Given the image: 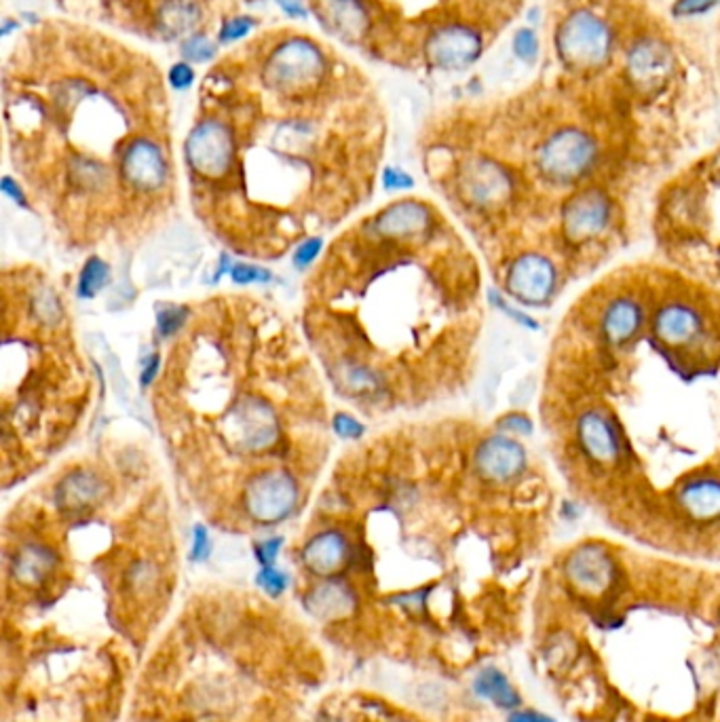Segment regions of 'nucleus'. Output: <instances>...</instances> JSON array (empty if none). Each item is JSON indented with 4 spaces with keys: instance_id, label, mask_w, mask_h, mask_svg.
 <instances>
[{
    "instance_id": "obj_20",
    "label": "nucleus",
    "mask_w": 720,
    "mask_h": 722,
    "mask_svg": "<svg viewBox=\"0 0 720 722\" xmlns=\"http://www.w3.org/2000/svg\"><path fill=\"white\" fill-rule=\"evenodd\" d=\"M55 564H57V558L47 545L30 543L18 549L13 564H11V573L18 584H22L26 588H34V586H41L54 573Z\"/></svg>"
},
{
    "instance_id": "obj_5",
    "label": "nucleus",
    "mask_w": 720,
    "mask_h": 722,
    "mask_svg": "<svg viewBox=\"0 0 720 722\" xmlns=\"http://www.w3.org/2000/svg\"><path fill=\"white\" fill-rule=\"evenodd\" d=\"M556 49L566 66L575 70H594L609 62L613 52V32L598 15L575 11L556 32Z\"/></svg>"
},
{
    "instance_id": "obj_23",
    "label": "nucleus",
    "mask_w": 720,
    "mask_h": 722,
    "mask_svg": "<svg viewBox=\"0 0 720 722\" xmlns=\"http://www.w3.org/2000/svg\"><path fill=\"white\" fill-rule=\"evenodd\" d=\"M309 609L320 617H343L353 611L355 596L341 584H323L309 598Z\"/></svg>"
},
{
    "instance_id": "obj_33",
    "label": "nucleus",
    "mask_w": 720,
    "mask_h": 722,
    "mask_svg": "<svg viewBox=\"0 0 720 722\" xmlns=\"http://www.w3.org/2000/svg\"><path fill=\"white\" fill-rule=\"evenodd\" d=\"M281 543H284V541H281L279 536H277V538H268L265 543H258V545L254 547L258 562H261L263 566H275L277 554H279V549H281Z\"/></svg>"
},
{
    "instance_id": "obj_6",
    "label": "nucleus",
    "mask_w": 720,
    "mask_h": 722,
    "mask_svg": "<svg viewBox=\"0 0 720 722\" xmlns=\"http://www.w3.org/2000/svg\"><path fill=\"white\" fill-rule=\"evenodd\" d=\"M220 431L241 453H263L277 442L279 419L267 400L247 396L222 416Z\"/></svg>"
},
{
    "instance_id": "obj_8",
    "label": "nucleus",
    "mask_w": 720,
    "mask_h": 722,
    "mask_svg": "<svg viewBox=\"0 0 720 722\" xmlns=\"http://www.w3.org/2000/svg\"><path fill=\"white\" fill-rule=\"evenodd\" d=\"M568 586L586 598H602L617 588L619 566L613 554L600 543L579 545L564 562Z\"/></svg>"
},
{
    "instance_id": "obj_16",
    "label": "nucleus",
    "mask_w": 720,
    "mask_h": 722,
    "mask_svg": "<svg viewBox=\"0 0 720 722\" xmlns=\"http://www.w3.org/2000/svg\"><path fill=\"white\" fill-rule=\"evenodd\" d=\"M701 315L694 307L683 302H669L662 307L653 320L655 336L669 347L691 345L701 334Z\"/></svg>"
},
{
    "instance_id": "obj_32",
    "label": "nucleus",
    "mask_w": 720,
    "mask_h": 722,
    "mask_svg": "<svg viewBox=\"0 0 720 722\" xmlns=\"http://www.w3.org/2000/svg\"><path fill=\"white\" fill-rule=\"evenodd\" d=\"M334 429H336L339 435L348 437V440H355V437L364 435V431H366L359 421H355L353 416H348L345 412H339V414L334 416Z\"/></svg>"
},
{
    "instance_id": "obj_39",
    "label": "nucleus",
    "mask_w": 720,
    "mask_h": 722,
    "mask_svg": "<svg viewBox=\"0 0 720 722\" xmlns=\"http://www.w3.org/2000/svg\"><path fill=\"white\" fill-rule=\"evenodd\" d=\"M719 625H720V607H719Z\"/></svg>"
},
{
    "instance_id": "obj_26",
    "label": "nucleus",
    "mask_w": 720,
    "mask_h": 722,
    "mask_svg": "<svg viewBox=\"0 0 720 722\" xmlns=\"http://www.w3.org/2000/svg\"><path fill=\"white\" fill-rule=\"evenodd\" d=\"M511 45H513V54L520 62H524L529 66L536 64L539 54H541V45H539V36H536L533 27H520L513 34Z\"/></svg>"
},
{
    "instance_id": "obj_19",
    "label": "nucleus",
    "mask_w": 720,
    "mask_h": 722,
    "mask_svg": "<svg viewBox=\"0 0 720 722\" xmlns=\"http://www.w3.org/2000/svg\"><path fill=\"white\" fill-rule=\"evenodd\" d=\"M678 506L695 522L720 520V480L699 478L683 484Z\"/></svg>"
},
{
    "instance_id": "obj_34",
    "label": "nucleus",
    "mask_w": 720,
    "mask_h": 722,
    "mask_svg": "<svg viewBox=\"0 0 720 722\" xmlns=\"http://www.w3.org/2000/svg\"><path fill=\"white\" fill-rule=\"evenodd\" d=\"M499 427L507 431V433H518V435H529L531 433V421L524 414H507L506 419H501Z\"/></svg>"
},
{
    "instance_id": "obj_40",
    "label": "nucleus",
    "mask_w": 720,
    "mask_h": 722,
    "mask_svg": "<svg viewBox=\"0 0 720 722\" xmlns=\"http://www.w3.org/2000/svg\"><path fill=\"white\" fill-rule=\"evenodd\" d=\"M719 263H720V252H719Z\"/></svg>"
},
{
    "instance_id": "obj_31",
    "label": "nucleus",
    "mask_w": 720,
    "mask_h": 722,
    "mask_svg": "<svg viewBox=\"0 0 720 722\" xmlns=\"http://www.w3.org/2000/svg\"><path fill=\"white\" fill-rule=\"evenodd\" d=\"M321 252V240H309L304 241L298 249H296V254H293V265L298 268H304L309 267L315 258H318V254Z\"/></svg>"
},
{
    "instance_id": "obj_1",
    "label": "nucleus",
    "mask_w": 720,
    "mask_h": 722,
    "mask_svg": "<svg viewBox=\"0 0 720 722\" xmlns=\"http://www.w3.org/2000/svg\"><path fill=\"white\" fill-rule=\"evenodd\" d=\"M385 137V100L353 54L325 34L270 26L206 68L185 160L195 190L222 199L357 195Z\"/></svg>"
},
{
    "instance_id": "obj_17",
    "label": "nucleus",
    "mask_w": 720,
    "mask_h": 722,
    "mask_svg": "<svg viewBox=\"0 0 720 722\" xmlns=\"http://www.w3.org/2000/svg\"><path fill=\"white\" fill-rule=\"evenodd\" d=\"M672 68V54L660 38H642L628 55V70L641 85L662 82Z\"/></svg>"
},
{
    "instance_id": "obj_30",
    "label": "nucleus",
    "mask_w": 720,
    "mask_h": 722,
    "mask_svg": "<svg viewBox=\"0 0 720 722\" xmlns=\"http://www.w3.org/2000/svg\"><path fill=\"white\" fill-rule=\"evenodd\" d=\"M235 284H256V281H268L270 273L265 268L252 267V265H237L231 270Z\"/></svg>"
},
{
    "instance_id": "obj_38",
    "label": "nucleus",
    "mask_w": 720,
    "mask_h": 722,
    "mask_svg": "<svg viewBox=\"0 0 720 722\" xmlns=\"http://www.w3.org/2000/svg\"><path fill=\"white\" fill-rule=\"evenodd\" d=\"M144 364H146V370H144V375H142V382L148 385V382L153 380L155 373H157V368H159V357L153 355V357H151L148 362H144Z\"/></svg>"
},
{
    "instance_id": "obj_28",
    "label": "nucleus",
    "mask_w": 720,
    "mask_h": 722,
    "mask_svg": "<svg viewBox=\"0 0 720 722\" xmlns=\"http://www.w3.org/2000/svg\"><path fill=\"white\" fill-rule=\"evenodd\" d=\"M256 581L261 588L267 591L268 596H281L284 589L288 588V575L277 570L275 566H265Z\"/></svg>"
},
{
    "instance_id": "obj_37",
    "label": "nucleus",
    "mask_w": 720,
    "mask_h": 722,
    "mask_svg": "<svg viewBox=\"0 0 720 722\" xmlns=\"http://www.w3.org/2000/svg\"><path fill=\"white\" fill-rule=\"evenodd\" d=\"M507 722H554L536 710H513Z\"/></svg>"
},
{
    "instance_id": "obj_14",
    "label": "nucleus",
    "mask_w": 720,
    "mask_h": 722,
    "mask_svg": "<svg viewBox=\"0 0 720 722\" xmlns=\"http://www.w3.org/2000/svg\"><path fill=\"white\" fill-rule=\"evenodd\" d=\"M577 440L594 463L613 465L621 453L613 419L600 410H587L577 423Z\"/></svg>"
},
{
    "instance_id": "obj_22",
    "label": "nucleus",
    "mask_w": 720,
    "mask_h": 722,
    "mask_svg": "<svg viewBox=\"0 0 720 722\" xmlns=\"http://www.w3.org/2000/svg\"><path fill=\"white\" fill-rule=\"evenodd\" d=\"M474 691L481 699H488L501 710H518L520 696L516 687L509 682L506 674L497 668H484L474 680Z\"/></svg>"
},
{
    "instance_id": "obj_24",
    "label": "nucleus",
    "mask_w": 720,
    "mask_h": 722,
    "mask_svg": "<svg viewBox=\"0 0 720 722\" xmlns=\"http://www.w3.org/2000/svg\"><path fill=\"white\" fill-rule=\"evenodd\" d=\"M100 490H102V486L96 476L79 471V474H73L70 478L62 480V484L57 486L55 499L59 506H64L66 509H80L89 506L91 501H96Z\"/></svg>"
},
{
    "instance_id": "obj_13",
    "label": "nucleus",
    "mask_w": 720,
    "mask_h": 722,
    "mask_svg": "<svg viewBox=\"0 0 720 722\" xmlns=\"http://www.w3.org/2000/svg\"><path fill=\"white\" fill-rule=\"evenodd\" d=\"M476 467L486 480L499 484L516 480L527 467V453L516 440L492 435L481 442L476 453Z\"/></svg>"
},
{
    "instance_id": "obj_9",
    "label": "nucleus",
    "mask_w": 720,
    "mask_h": 722,
    "mask_svg": "<svg viewBox=\"0 0 720 722\" xmlns=\"http://www.w3.org/2000/svg\"><path fill=\"white\" fill-rule=\"evenodd\" d=\"M456 185L461 195L478 208L499 206L513 190V180L506 167L481 155L465 157L458 163Z\"/></svg>"
},
{
    "instance_id": "obj_36",
    "label": "nucleus",
    "mask_w": 720,
    "mask_h": 722,
    "mask_svg": "<svg viewBox=\"0 0 720 722\" xmlns=\"http://www.w3.org/2000/svg\"><path fill=\"white\" fill-rule=\"evenodd\" d=\"M385 188L387 190H401V188H412V180L406 176V174H400L396 169H389L385 174Z\"/></svg>"
},
{
    "instance_id": "obj_21",
    "label": "nucleus",
    "mask_w": 720,
    "mask_h": 722,
    "mask_svg": "<svg viewBox=\"0 0 720 722\" xmlns=\"http://www.w3.org/2000/svg\"><path fill=\"white\" fill-rule=\"evenodd\" d=\"M642 325V307L632 298H614L602 315V334L609 343H628Z\"/></svg>"
},
{
    "instance_id": "obj_12",
    "label": "nucleus",
    "mask_w": 720,
    "mask_h": 722,
    "mask_svg": "<svg viewBox=\"0 0 720 722\" xmlns=\"http://www.w3.org/2000/svg\"><path fill=\"white\" fill-rule=\"evenodd\" d=\"M556 268L539 254L520 256L507 273V290L524 304H543L556 290Z\"/></svg>"
},
{
    "instance_id": "obj_11",
    "label": "nucleus",
    "mask_w": 720,
    "mask_h": 722,
    "mask_svg": "<svg viewBox=\"0 0 720 722\" xmlns=\"http://www.w3.org/2000/svg\"><path fill=\"white\" fill-rule=\"evenodd\" d=\"M611 220V201L602 190L589 188L571 197L564 206L562 224L566 237L575 243L600 235Z\"/></svg>"
},
{
    "instance_id": "obj_29",
    "label": "nucleus",
    "mask_w": 720,
    "mask_h": 722,
    "mask_svg": "<svg viewBox=\"0 0 720 722\" xmlns=\"http://www.w3.org/2000/svg\"><path fill=\"white\" fill-rule=\"evenodd\" d=\"M187 309H167V311H160L159 318V332L163 336H171L176 334L185 321H187Z\"/></svg>"
},
{
    "instance_id": "obj_27",
    "label": "nucleus",
    "mask_w": 720,
    "mask_h": 722,
    "mask_svg": "<svg viewBox=\"0 0 720 722\" xmlns=\"http://www.w3.org/2000/svg\"><path fill=\"white\" fill-rule=\"evenodd\" d=\"M720 0H676L672 7L674 18H697L710 13Z\"/></svg>"
},
{
    "instance_id": "obj_3",
    "label": "nucleus",
    "mask_w": 720,
    "mask_h": 722,
    "mask_svg": "<svg viewBox=\"0 0 720 722\" xmlns=\"http://www.w3.org/2000/svg\"><path fill=\"white\" fill-rule=\"evenodd\" d=\"M321 34L364 62L456 73L480 59L495 0H300Z\"/></svg>"
},
{
    "instance_id": "obj_2",
    "label": "nucleus",
    "mask_w": 720,
    "mask_h": 722,
    "mask_svg": "<svg viewBox=\"0 0 720 722\" xmlns=\"http://www.w3.org/2000/svg\"><path fill=\"white\" fill-rule=\"evenodd\" d=\"M9 155L32 185L73 199L153 197L171 178V107L159 62L68 15L18 32L0 68Z\"/></svg>"
},
{
    "instance_id": "obj_18",
    "label": "nucleus",
    "mask_w": 720,
    "mask_h": 722,
    "mask_svg": "<svg viewBox=\"0 0 720 722\" xmlns=\"http://www.w3.org/2000/svg\"><path fill=\"white\" fill-rule=\"evenodd\" d=\"M347 558V538L336 531H325L313 536L302 549V564L321 577L339 573Z\"/></svg>"
},
{
    "instance_id": "obj_35",
    "label": "nucleus",
    "mask_w": 720,
    "mask_h": 722,
    "mask_svg": "<svg viewBox=\"0 0 720 722\" xmlns=\"http://www.w3.org/2000/svg\"><path fill=\"white\" fill-rule=\"evenodd\" d=\"M210 549H212V545H210L208 531L203 526H197L195 529V547H192V556L190 558L195 562L206 560L210 556Z\"/></svg>"
},
{
    "instance_id": "obj_10",
    "label": "nucleus",
    "mask_w": 720,
    "mask_h": 722,
    "mask_svg": "<svg viewBox=\"0 0 720 722\" xmlns=\"http://www.w3.org/2000/svg\"><path fill=\"white\" fill-rule=\"evenodd\" d=\"M245 511L258 522H279L298 503V484L286 471H265L247 481L243 495Z\"/></svg>"
},
{
    "instance_id": "obj_4",
    "label": "nucleus",
    "mask_w": 720,
    "mask_h": 722,
    "mask_svg": "<svg viewBox=\"0 0 720 722\" xmlns=\"http://www.w3.org/2000/svg\"><path fill=\"white\" fill-rule=\"evenodd\" d=\"M64 15L144 43L206 38L231 0H55Z\"/></svg>"
},
{
    "instance_id": "obj_7",
    "label": "nucleus",
    "mask_w": 720,
    "mask_h": 722,
    "mask_svg": "<svg viewBox=\"0 0 720 722\" xmlns=\"http://www.w3.org/2000/svg\"><path fill=\"white\" fill-rule=\"evenodd\" d=\"M596 153L598 148L591 135L577 127H566L541 144L536 165L545 178L566 185L586 176L596 163Z\"/></svg>"
},
{
    "instance_id": "obj_25",
    "label": "nucleus",
    "mask_w": 720,
    "mask_h": 722,
    "mask_svg": "<svg viewBox=\"0 0 720 722\" xmlns=\"http://www.w3.org/2000/svg\"><path fill=\"white\" fill-rule=\"evenodd\" d=\"M108 265L100 258H89L82 267L79 281L80 298H93L108 284Z\"/></svg>"
},
{
    "instance_id": "obj_15",
    "label": "nucleus",
    "mask_w": 720,
    "mask_h": 722,
    "mask_svg": "<svg viewBox=\"0 0 720 722\" xmlns=\"http://www.w3.org/2000/svg\"><path fill=\"white\" fill-rule=\"evenodd\" d=\"M431 224V212L421 201H398L391 208H385L374 218L373 226L376 233L396 237V240H412L423 235Z\"/></svg>"
}]
</instances>
